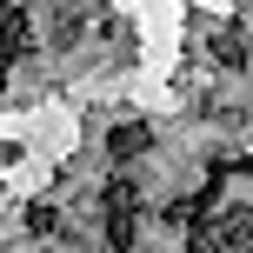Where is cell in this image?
I'll use <instances>...</instances> for the list:
<instances>
[{
	"label": "cell",
	"instance_id": "obj_1",
	"mask_svg": "<svg viewBox=\"0 0 253 253\" xmlns=\"http://www.w3.org/2000/svg\"><path fill=\"white\" fill-rule=\"evenodd\" d=\"M100 207H107V247L114 253H133V233H140V187L126 173L107 180V193H100Z\"/></svg>",
	"mask_w": 253,
	"mask_h": 253
},
{
	"label": "cell",
	"instance_id": "obj_2",
	"mask_svg": "<svg viewBox=\"0 0 253 253\" xmlns=\"http://www.w3.org/2000/svg\"><path fill=\"white\" fill-rule=\"evenodd\" d=\"M147 147H153V126H147V120H120L114 133H107V153H114L120 167H126V160H140Z\"/></svg>",
	"mask_w": 253,
	"mask_h": 253
},
{
	"label": "cell",
	"instance_id": "obj_3",
	"mask_svg": "<svg viewBox=\"0 0 253 253\" xmlns=\"http://www.w3.org/2000/svg\"><path fill=\"white\" fill-rule=\"evenodd\" d=\"M213 60H220V67H240V60H247L240 34H220V40H213Z\"/></svg>",
	"mask_w": 253,
	"mask_h": 253
},
{
	"label": "cell",
	"instance_id": "obj_4",
	"mask_svg": "<svg viewBox=\"0 0 253 253\" xmlns=\"http://www.w3.org/2000/svg\"><path fill=\"white\" fill-rule=\"evenodd\" d=\"M53 227H60L53 207H27V233H53Z\"/></svg>",
	"mask_w": 253,
	"mask_h": 253
}]
</instances>
